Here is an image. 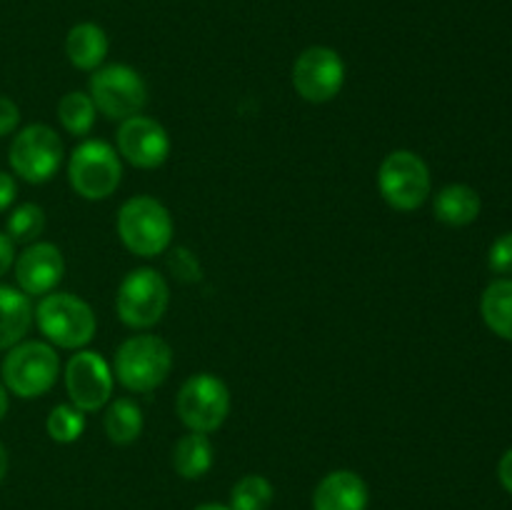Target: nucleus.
<instances>
[{
	"mask_svg": "<svg viewBox=\"0 0 512 510\" xmlns=\"http://www.w3.org/2000/svg\"><path fill=\"white\" fill-rule=\"evenodd\" d=\"M118 235L133 255L155 258L173 243V218L160 200L135 195L120 205Z\"/></svg>",
	"mask_w": 512,
	"mask_h": 510,
	"instance_id": "1",
	"label": "nucleus"
},
{
	"mask_svg": "<svg viewBox=\"0 0 512 510\" xmlns=\"http://www.w3.org/2000/svg\"><path fill=\"white\" fill-rule=\"evenodd\" d=\"M173 370V350L158 335H133L115 353V378L130 393H153Z\"/></svg>",
	"mask_w": 512,
	"mask_h": 510,
	"instance_id": "2",
	"label": "nucleus"
},
{
	"mask_svg": "<svg viewBox=\"0 0 512 510\" xmlns=\"http://www.w3.org/2000/svg\"><path fill=\"white\" fill-rule=\"evenodd\" d=\"M60 373V358L55 348L43 340H20L8 350L0 365L3 385L8 393L23 400L40 398L55 385Z\"/></svg>",
	"mask_w": 512,
	"mask_h": 510,
	"instance_id": "3",
	"label": "nucleus"
},
{
	"mask_svg": "<svg viewBox=\"0 0 512 510\" xmlns=\"http://www.w3.org/2000/svg\"><path fill=\"white\" fill-rule=\"evenodd\" d=\"M35 323L53 345L78 350L93 340L98 330L93 308L73 293H48L35 305Z\"/></svg>",
	"mask_w": 512,
	"mask_h": 510,
	"instance_id": "4",
	"label": "nucleus"
},
{
	"mask_svg": "<svg viewBox=\"0 0 512 510\" xmlns=\"http://www.w3.org/2000/svg\"><path fill=\"white\" fill-rule=\"evenodd\" d=\"M88 95L95 110L108 120H128L148 105V85L143 75L125 63H110L93 70Z\"/></svg>",
	"mask_w": 512,
	"mask_h": 510,
	"instance_id": "5",
	"label": "nucleus"
},
{
	"mask_svg": "<svg viewBox=\"0 0 512 510\" xmlns=\"http://www.w3.org/2000/svg\"><path fill=\"white\" fill-rule=\"evenodd\" d=\"M123 165L113 145L105 140H83L68 160V183L80 198L105 200L118 190Z\"/></svg>",
	"mask_w": 512,
	"mask_h": 510,
	"instance_id": "6",
	"label": "nucleus"
},
{
	"mask_svg": "<svg viewBox=\"0 0 512 510\" xmlns=\"http://www.w3.org/2000/svg\"><path fill=\"white\" fill-rule=\"evenodd\" d=\"M170 288L163 275L153 268H135L120 283L115 295L118 318L128 328L148 330L160 323L168 310Z\"/></svg>",
	"mask_w": 512,
	"mask_h": 510,
	"instance_id": "7",
	"label": "nucleus"
},
{
	"mask_svg": "<svg viewBox=\"0 0 512 510\" xmlns=\"http://www.w3.org/2000/svg\"><path fill=\"white\" fill-rule=\"evenodd\" d=\"M175 413L180 423L193 433H213L230 413V390L218 375H190L178 390Z\"/></svg>",
	"mask_w": 512,
	"mask_h": 510,
	"instance_id": "8",
	"label": "nucleus"
},
{
	"mask_svg": "<svg viewBox=\"0 0 512 510\" xmlns=\"http://www.w3.org/2000/svg\"><path fill=\"white\" fill-rule=\"evenodd\" d=\"M378 188L385 203L400 213L420 208L430 195V168L413 150H393L378 170Z\"/></svg>",
	"mask_w": 512,
	"mask_h": 510,
	"instance_id": "9",
	"label": "nucleus"
},
{
	"mask_svg": "<svg viewBox=\"0 0 512 510\" xmlns=\"http://www.w3.org/2000/svg\"><path fill=\"white\" fill-rule=\"evenodd\" d=\"M63 140L58 138L50 125L33 123L25 125L18 135L13 138L8 150L10 168L18 178L25 183H48L58 168L63 165Z\"/></svg>",
	"mask_w": 512,
	"mask_h": 510,
	"instance_id": "10",
	"label": "nucleus"
},
{
	"mask_svg": "<svg viewBox=\"0 0 512 510\" xmlns=\"http://www.w3.org/2000/svg\"><path fill=\"white\" fill-rule=\"evenodd\" d=\"M345 63L338 50L328 45H310L295 58L293 85L308 103H328L343 90Z\"/></svg>",
	"mask_w": 512,
	"mask_h": 510,
	"instance_id": "11",
	"label": "nucleus"
},
{
	"mask_svg": "<svg viewBox=\"0 0 512 510\" xmlns=\"http://www.w3.org/2000/svg\"><path fill=\"white\" fill-rule=\"evenodd\" d=\"M65 388L70 403L83 413H95L110 403L113 370L108 360L95 350H80L65 365Z\"/></svg>",
	"mask_w": 512,
	"mask_h": 510,
	"instance_id": "12",
	"label": "nucleus"
},
{
	"mask_svg": "<svg viewBox=\"0 0 512 510\" xmlns=\"http://www.w3.org/2000/svg\"><path fill=\"white\" fill-rule=\"evenodd\" d=\"M115 143H118V153L130 165L143 170L160 168L170 155L168 130L148 115H133V118L123 120L118 135H115Z\"/></svg>",
	"mask_w": 512,
	"mask_h": 510,
	"instance_id": "13",
	"label": "nucleus"
},
{
	"mask_svg": "<svg viewBox=\"0 0 512 510\" xmlns=\"http://www.w3.org/2000/svg\"><path fill=\"white\" fill-rule=\"evenodd\" d=\"M15 283L25 295H48L65 275V260L58 245L35 240L15 258Z\"/></svg>",
	"mask_w": 512,
	"mask_h": 510,
	"instance_id": "14",
	"label": "nucleus"
},
{
	"mask_svg": "<svg viewBox=\"0 0 512 510\" xmlns=\"http://www.w3.org/2000/svg\"><path fill=\"white\" fill-rule=\"evenodd\" d=\"M368 485L353 470H333L313 493V510H368Z\"/></svg>",
	"mask_w": 512,
	"mask_h": 510,
	"instance_id": "15",
	"label": "nucleus"
},
{
	"mask_svg": "<svg viewBox=\"0 0 512 510\" xmlns=\"http://www.w3.org/2000/svg\"><path fill=\"white\" fill-rule=\"evenodd\" d=\"M35 320L30 295L20 288L0 283V350H10L28 335Z\"/></svg>",
	"mask_w": 512,
	"mask_h": 510,
	"instance_id": "16",
	"label": "nucleus"
},
{
	"mask_svg": "<svg viewBox=\"0 0 512 510\" xmlns=\"http://www.w3.org/2000/svg\"><path fill=\"white\" fill-rule=\"evenodd\" d=\"M108 35L98 23H78L68 30L65 38V55H68L70 65L78 70H98L103 60L108 58Z\"/></svg>",
	"mask_w": 512,
	"mask_h": 510,
	"instance_id": "17",
	"label": "nucleus"
},
{
	"mask_svg": "<svg viewBox=\"0 0 512 510\" xmlns=\"http://www.w3.org/2000/svg\"><path fill=\"white\" fill-rule=\"evenodd\" d=\"M433 213L440 223L453 225V228H463V225H470L480 215V195L475 193L470 185H445V188L435 195Z\"/></svg>",
	"mask_w": 512,
	"mask_h": 510,
	"instance_id": "18",
	"label": "nucleus"
},
{
	"mask_svg": "<svg viewBox=\"0 0 512 510\" xmlns=\"http://www.w3.org/2000/svg\"><path fill=\"white\" fill-rule=\"evenodd\" d=\"M213 443H210L208 433H193L175 443L173 448V468L180 478L185 480H198L213 468Z\"/></svg>",
	"mask_w": 512,
	"mask_h": 510,
	"instance_id": "19",
	"label": "nucleus"
},
{
	"mask_svg": "<svg viewBox=\"0 0 512 510\" xmlns=\"http://www.w3.org/2000/svg\"><path fill=\"white\" fill-rule=\"evenodd\" d=\"M105 435L115 445H130L143 433V410L133 398H115L103 418Z\"/></svg>",
	"mask_w": 512,
	"mask_h": 510,
	"instance_id": "20",
	"label": "nucleus"
},
{
	"mask_svg": "<svg viewBox=\"0 0 512 510\" xmlns=\"http://www.w3.org/2000/svg\"><path fill=\"white\" fill-rule=\"evenodd\" d=\"M480 313L485 325L500 338L512 340V280H495L480 298Z\"/></svg>",
	"mask_w": 512,
	"mask_h": 510,
	"instance_id": "21",
	"label": "nucleus"
},
{
	"mask_svg": "<svg viewBox=\"0 0 512 510\" xmlns=\"http://www.w3.org/2000/svg\"><path fill=\"white\" fill-rule=\"evenodd\" d=\"M95 105L90 100L88 93H80V90H73V93H65L58 103V120L70 135L75 138H85V135L93 130L95 125Z\"/></svg>",
	"mask_w": 512,
	"mask_h": 510,
	"instance_id": "22",
	"label": "nucleus"
},
{
	"mask_svg": "<svg viewBox=\"0 0 512 510\" xmlns=\"http://www.w3.org/2000/svg\"><path fill=\"white\" fill-rule=\"evenodd\" d=\"M273 495V483L265 475H243L230 490V510H268Z\"/></svg>",
	"mask_w": 512,
	"mask_h": 510,
	"instance_id": "23",
	"label": "nucleus"
},
{
	"mask_svg": "<svg viewBox=\"0 0 512 510\" xmlns=\"http://www.w3.org/2000/svg\"><path fill=\"white\" fill-rule=\"evenodd\" d=\"M45 230V210L35 203H23L8 215L5 235L15 245H30L43 235Z\"/></svg>",
	"mask_w": 512,
	"mask_h": 510,
	"instance_id": "24",
	"label": "nucleus"
},
{
	"mask_svg": "<svg viewBox=\"0 0 512 510\" xmlns=\"http://www.w3.org/2000/svg\"><path fill=\"white\" fill-rule=\"evenodd\" d=\"M45 430L55 443H75L85 430V415L75 405L60 403L50 410L48 420H45Z\"/></svg>",
	"mask_w": 512,
	"mask_h": 510,
	"instance_id": "25",
	"label": "nucleus"
},
{
	"mask_svg": "<svg viewBox=\"0 0 512 510\" xmlns=\"http://www.w3.org/2000/svg\"><path fill=\"white\" fill-rule=\"evenodd\" d=\"M170 270H173L183 283H195V280H200V275H203L200 263L195 260V255L190 253L188 248L173 250V255H170Z\"/></svg>",
	"mask_w": 512,
	"mask_h": 510,
	"instance_id": "26",
	"label": "nucleus"
},
{
	"mask_svg": "<svg viewBox=\"0 0 512 510\" xmlns=\"http://www.w3.org/2000/svg\"><path fill=\"white\" fill-rule=\"evenodd\" d=\"M488 263L495 273L512 275V233L500 235V238L490 245Z\"/></svg>",
	"mask_w": 512,
	"mask_h": 510,
	"instance_id": "27",
	"label": "nucleus"
},
{
	"mask_svg": "<svg viewBox=\"0 0 512 510\" xmlns=\"http://www.w3.org/2000/svg\"><path fill=\"white\" fill-rule=\"evenodd\" d=\"M20 123V108L8 95H0V138L13 133Z\"/></svg>",
	"mask_w": 512,
	"mask_h": 510,
	"instance_id": "28",
	"label": "nucleus"
},
{
	"mask_svg": "<svg viewBox=\"0 0 512 510\" xmlns=\"http://www.w3.org/2000/svg\"><path fill=\"white\" fill-rule=\"evenodd\" d=\"M15 195H18V183L13 175L0 170V213H5L15 203Z\"/></svg>",
	"mask_w": 512,
	"mask_h": 510,
	"instance_id": "29",
	"label": "nucleus"
},
{
	"mask_svg": "<svg viewBox=\"0 0 512 510\" xmlns=\"http://www.w3.org/2000/svg\"><path fill=\"white\" fill-rule=\"evenodd\" d=\"M15 263V243L5 233H0V278L13 268Z\"/></svg>",
	"mask_w": 512,
	"mask_h": 510,
	"instance_id": "30",
	"label": "nucleus"
},
{
	"mask_svg": "<svg viewBox=\"0 0 512 510\" xmlns=\"http://www.w3.org/2000/svg\"><path fill=\"white\" fill-rule=\"evenodd\" d=\"M498 478H500V483H503V488L512 495V448L503 455V458H500Z\"/></svg>",
	"mask_w": 512,
	"mask_h": 510,
	"instance_id": "31",
	"label": "nucleus"
},
{
	"mask_svg": "<svg viewBox=\"0 0 512 510\" xmlns=\"http://www.w3.org/2000/svg\"><path fill=\"white\" fill-rule=\"evenodd\" d=\"M8 408H10V400H8V388L3 385V380H0V420L8 415Z\"/></svg>",
	"mask_w": 512,
	"mask_h": 510,
	"instance_id": "32",
	"label": "nucleus"
},
{
	"mask_svg": "<svg viewBox=\"0 0 512 510\" xmlns=\"http://www.w3.org/2000/svg\"><path fill=\"white\" fill-rule=\"evenodd\" d=\"M5 473H8V450H5V445L0 443V483H3Z\"/></svg>",
	"mask_w": 512,
	"mask_h": 510,
	"instance_id": "33",
	"label": "nucleus"
},
{
	"mask_svg": "<svg viewBox=\"0 0 512 510\" xmlns=\"http://www.w3.org/2000/svg\"><path fill=\"white\" fill-rule=\"evenodd\" d=\"M195 510H230V505H220V503H203L198 505Z\"/></svg>",
	"mask_w": 512,
	"mask_h": 510,
	"instance_id": "34",
	"label": "nucleus"
}]
</instances>
